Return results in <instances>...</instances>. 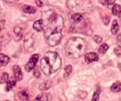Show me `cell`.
I'll return each mask as SVG.
<instances>
[{
	"label": "cell",
	"mask_w": 121,
	"mask_h": 101,
	"mask_svg": "<svg viewBox=\"0 0 121 101\" xmlns=\"http://www.w3.org/2000/svg\"><path fill=\"white\" fill-rule=\"evenodd\" d=\"M43 30L46 42L51 46L59 44L61 38V30L63 27V19L54 12L46 13L43 20Z\"/></svg>",
	"instance_id": "1"
},
{
	"label": "cell",
	"mask_w": 121,
	"mask_h": 101,
	"mask_svg": "<svg viewBox=\"0 0 121 101\" xmlns=\"http://www.w3.org/2000/svg\"><path fill=\"white\" fill-rule=\"evenodd\" d=\"M61 65V58L56 52H48L42 58L40 62L41 70L49 76L59 69Z\"/></svg>",
	"instance_id": "2"
},
{
	"label": "cell",
	"mask_w": 121,
	"mask_h": 101,
	"mask_svg": "<svg viewBox=\"0 0 121 101\" xmlns=\"http://www.w3.org/2000/svg\"><path fill=\"white\" fill-rule=\"evenodd\" d=\"M87 48V42L82 38L72 37L65 46L66 55L70 58L78 59L84 54Z\"/></svg>",
	"instance_id": "3"
},
{
	"label": "cell",
	"mask_w": 121,
	"mask_h": 101,
	"mask_svg": "<svg viewBox=\"0 0 121 101\" xmlns=\"http://www.w3.org/2000/svg\"><path fill=\"white\" fill-rule=\"evenodd\" d=\"M39 60V56L37 54H33L30 59L28 62L25 66V69L27 72H29L35 66L37 62Z\"/></svg>",
	"instance_id": "4"
},
{
	"label": "cell",
	"mask_w": 121,
	"mask_h": 101,
	"mask_svg": "<svg viewBox=\"0 0 121 101\" xmlns=\"http://www.w3.org/2000/svg\"><path fill=\"white\" fill-rule=\"evenodd\" d=\"M52 97L50 93H42L39 94L34 101H52Z\"/></svg>",
	"instance_id": "5"
},
{
	"label": "cell",
	"mask_w": 121,
	"mask_h": 101,
	"mask_svg": "<svg viewBox=\"0 0 121 101\" xmlns=\"http://www.w3.org/2000/svg\"><path fill=\"white\" fill-rule=\"evenodd\" d=\"M85 60L87 63H90L93 61L98 60V56L95 53H89L85 55Z\"/></svg>",
	"instance_id": "6"
},
{
	"label": "cell",
	"mask_w": 121,
	"mask_h": 101,
	"mask_svg": "<svg viewBox=\"0 0 121 101\" xmlns=\"http://www.w3.org/2000/svg\"><path fill=\"white\" fill-rule=\"evenodd\" d=\"M13 72H14V77L17 81H21L22 79V73L21 69L18 66H14L13 67Z\"/></svg>",
	"instance_id": "7"
},
{
	"label": "cell",
	"mask_w": 121,
	"mask_h": 101,
	"mask_svg": "<svg viewBox=\"0 0 121 101\" xmlns=\"http://www.w3.org/2000/svg\"><path fill=\"white\" fill-rule=\"evenodd\" d=\"M33 44V39L32 37L31 34L28 33L27 34L25 38L24 41V47L26 50H28V48L31 47V46Z\"/></svg>",
	"instance_id": "8"
},
{
	"label": "cell",
	"mask_w": 121,
	"mask_h": 101,
	"mask_svg": "<svg viewBox=\"0 0 121 101\" xmlns=\"http://www.w3.org/2000/svg\"><path fill=\"white\" fill-rule=\"evenodd\" d=\"M33 28L37 31H41L43 30V22L42 20H38L34 22Z\"/></svg>",
	"instance_id": "9"
},
{
	"label": "cell",
	"mask_w": 121,
	"mask_h": 101,
	"mask_svg": "<svg viewBox=\"0 0 121 101\" xmlns=\"http://www.w3.org/2000/svg\"><path fill=\"white\" fill-rule=\"evenodd\" d=\"M9 59L8 56L3 54H0V67L6 66L9 62Z\"/></svg>",
	"instance_id": "10"
},
{
	"label": "cell",
	"mask_w": 121,
	"mask_h": 101,
	"mask_svg": "<svg viewBox=\"0 0 121 101\" xmlns=\"http://www.w3.org/2000/svg\"><path fill=\"white\" fill-rule=\"evenodd\" d=\"M112 14L118 17H121V7L119 5H114L112 8Z\"/></svg>",
	"instance_id": "11"
},
{
	"label": "cell",
	"mask_w": 121,
	"mask_h": 101,
	"mask_svg": "<svg viewBox=\"0 0 121 101\" xmlns=\"http://www.w3.org/2000/svg\"><path fill=\"white\" fill-rule=\"evenodd\" d=\"M22 10L24 13H28V14H34L35 13V7L28 5H24L22 7Z\"/></svg>",
	"instance_id": "12"
},
{
	"label": "cell",
	"mask_w": 121,
	"mask_h": 101,
	"mask_svg": "<svg viewBox=\"0 0 121 101\" xmlns=\"http://www.w3.org/2000/svg\"><path fill=\"white\" fill-rule=\"evenodd\" d=\"M83 18L84 15L82 14H79V13H75V14H73V15L72 16V20L76 23H79V22H80L83 19Z\"/></svg>",
	"instance_id": "13"
},
{
	"label": "cell",
	"mask_w": 121,
	"mask_h": 101,
	"mask_svg": "<svg viewBox=\"0 0 121 101\" xmlns=\"http://www.w3.org/2000/svg\"><path fill=\"white\" fill-rule=\"evenodd\" d=\"M118 31H119V25L118 21L117 20H114L112 22V27H111V33L113 35H115L118 33Z\"/></svg>",
	"instance_id": "14"
},
{
	"label": "cell",
	"mask_w": 121,
	"mask_h": 101,
	"mask_svg": "<svg viewBox=\"0 0 121 101\" xmlns=\"http://www.w3.org/2000/svg\"><path fill=\"white\" fill-rule=\"evenodd\" d=\"M111 91L113 92H118L121 91V82H117L113 83L111 88Z\"/></svg>",
	"instance_id": "15"
},
{
	"label": "cell",
	"mask_w": 121,
	"mask_h": 101,
	"mask_svg": "<svg viewBox=\"0 0 121 101\" xmlns=\"http://www.w3.org/2000/svg\"><path fill=\"white\" fill-rule=\"evenodd\" d=\"M16 84V80H14L13 79H8V80L7 81V91H9L13 88V87H14Z\"/></svg>",
	"instance_id": "16"
},
{
	"label": "cell",
	"mask_w": 121,
	"mask_h": 101,
	"mask_svg": "<svg viewBox=\"0 0 121 101\" xmlns=\"http://www.w3.org/2000/svg\"><path fill=\"white\" fill-rule=\"evenodd\" d=\"M108 48L109 47L108 46L107 44L103 43L99 47V50H98L99 53H100V54H105V53L107 52L108 50Z\"/></svg>",
	"instance_id": "17"
},
{
	"label": "cell",
	"mask_w": 121,
	"mask_h": 101,
	"mask_svg": "<svg viewBox=\"0 0 121 101\" xmlns=\"http://www.w3.org/2000/svg\"><path fill=\"white\" fill-rule=\"evenodd\" d=\"M72 67L70 65H68L65 68V73H64V76L67 77L72 73Z\"/></svg>",
	"instance_id": "18"
},
{
	"label": "cell",
	"mask_w": 121,
	"mask_h": 101,
	"mask_svg": "<svg viewBox=\"0 0 121 101\" xmlns=\"http://www.w3.org/2000/svg\"><path fill=\"white\" fill-rule=\"evenodd\" d=\"M100 89L99 88L96 89L95 92H94L93 95V98H92V101H98L99 100V94H100Z\"/></svg>",
	"instance_id": "19"
},
{
	"label": "cell",
	"mask_w": 121,
	"mask_h": 101,
	"mask_svg": "<svg viewBox=\"0 0 121 101\" xmlns=\"http://www.w3.org/2000/svg\"><path fill=\"white\" fill-rule=\"evenodd\" d=\"M8 80V75L7 73H4L1 75L0 78V83H3L7 82Z\"/></svg>",
	"instance_id": "20"
},
{
	"label": "cell",
	"mask_w": 121,
	"mask_h": 101,
	"mask_svg": "<svg viewBox=\"0 0 121 101\" xmlns=\"http://www.w3.org/2000/svg\"><path fill=\"white\" fill-rule=\"evenodd\" d=\"M41 86V88H40V89H41V91H44V90H46L49 89L51 87V83L50 82H47L44 83L42 84V85H40V86Z\"/></svg>",
	"instance_id": "21"
},
{
	"label": "cell",
	"mask_w": 121,
	"mask_h": 101,
	"mask_svg": "<svg viewBox=\"0 0 121 101\" xmlns=\"http://www.w3.org/2000/svg\"><path fill=\"white\" fill-rule=\"evenodd\" d=\"M20 95L22 97V98L25 99H28V91L27 90H24V91H22V92H21V93H20Z\"/></svg>",
	"instance_id": "22"
},
{
	"label": "cell",
	"mask_w": 121,
	"mask_h": 101,
	"mask_svg": "<svg viewBox=\"0 0 121 101\" xmlns=\"http://www.w3.org/2000/svg\"><path fill=\"white\" fill-rule=\"evenodd\" d=\"M22 30H21V28H20L19 27H16L14 29V33L18 35H20V37H21L22 35Z\"/></svg>",
	"instance_id": "23"
},
{
	"label": "cell",
	"mask_w": 121,
	"mask_h": 101,
	"mask_svg": "<svg viewBox=\"0 0 121 101\" xmlns=\"http://www.w3.org/2000/svg\"><path fill=\"white\" fill-rule=\"evenodd\" d=\"M34 76L37 78H40V71L39 70L38 68H35L34 70Z\"/></svg>",
	"instance_id": "24"
},
{
	"label": "cell",
	"mask_w": 121,
	"mask_h": 101,
	"mask_svg": "<svg viewBox=\"0 0 121 101\" xmlns=\"http://www.w3.org/2000/svg\"><path fill=\"white\" fill-rule=\"evenodd\" d=\"M114 52L118 56L121 57V47H117L115 48Z\"/></svg>",
	"instance_id": "25"
},
{
	"label": "cell",
	"mask_w": 121,
	"mask_h": 101,
	"mask_svg": "<svg viewBox=\"0 0 121 101\" xmlns=\"http://www.w3.org/2000/svg\"><path fill=\"white\" fill-rule=\"evenodd\" d=\"M93 39L96 43H101L102 38L98 36V35H94Z\"/></svg>",
	"instance_id": "26"
},
{
	"label": "cell",
	"mask_w": 121,
	"mask_h": 101,
	"mask_svg": "<svg viewBox=\"0 0 121 101\" xmlns=\"http://www.w3.org/2000/svg\"><path fill=\"white\" fill-rule=\"evenodd\" d=\"M117 43H118V44L119 45V47H121V33L117 37Z\"/></svg>",
	"instance_id": "27"
},
{
	"label": "cell",
	"mask_w": 121,
	"mask_h": 101,
	"mask_svg": "<svg viewBox=\"0 0 121 101\" xmlns=\"http://www.w3.org/2000/svg\"><path fill=\"white\" fill-rule=\"evenodd\" d=\"M4 24L3 21H2V20H0V31L2 30V28H3L4 27Z\"/></svg>",
	"instance_id": "28"
},
{
	"label": "cell",
	"mask_w": 121,
	"mask_h": 101,
	"mask_svg": "<svg viewBox=\"0 0 121 101\" xmlns=\"http://www.w3.org/2000/svg\"><path fill=\"white\" fill-rule=\"evenodd\" d=\"M105 3H106L107 4L111 5V4H112L114 3L115 1H105Z\"/></svg>",
	"instance_id": "29"
},
{
	"label": "cell",
	"mask_w": 121,
	"mask_h": 101,
	"mask_svg": "<svg viewBox=\"0 0 121 101\" xmlns=\"http://www.w3.org/2000/svg\"><path fill=\"white\" fill-rule=\"evenodd\" d=\"M36 4H37V5L39 6V7H41V6H42V2H41V1H37Z\"/></svg>",
	"instance_id": "30"
},
{
	"label": "cell",
	"mask_w": 121,
	"mask_h": 101,
	"mask_svg": "<svg viewBox=\"0 0 121 101\" xmlns=\"http://www.w3.org/2000/svg\"></svg>",
	"instance_id": "31"
}]
</instances>
